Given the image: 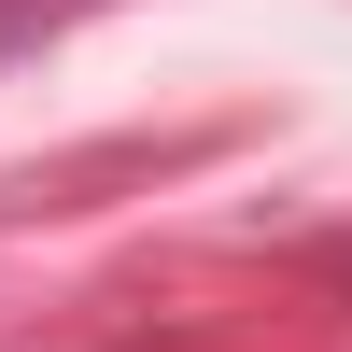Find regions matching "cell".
Listing matches in <instances>:
<instances>
[{"mask_svg":"<svg viewBox=\"0 0 352 352\" xmlns=\"http://www.w3.org/2000/svg\"><path fill=\"white\" fill-rule=\"evenodd\" d=\"M338 282H352V254H338Z\"/></svg>","mask_w":352,"mask_h":352,"instance_id":"cell-2","label":"cell"},{"mask_svg":"<svg viewBox=\"0 0 352 352\" xmlns=\"http://www.w3.org/2000/svg\"><path fill=\"white\" fill-rule=\"evenodd\" d=\"M85 0H0V56H28V43H56Z\"/></svg>","mask_w":352,"mask_h":352,"instance_id":"cell-1","label":"cell"}]
</instances>
